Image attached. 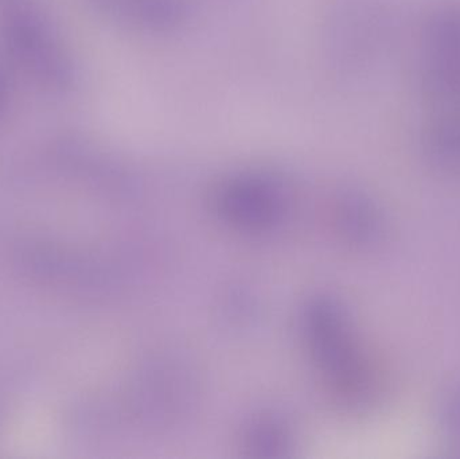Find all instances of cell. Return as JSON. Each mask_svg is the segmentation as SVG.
I'll list each match as a JSON object with an SVG mask.
<instances>
[{"instance_id": "cell-2", "label": "cell", "mask_w": 460, "mask_h": 459, "mask_svg": "<svg viewBox=\"0 0 460 459\" xmlns=\"http://www.w3.org/2000/svg\"><path fill=\"white\" fill-rule=\"evenodd\" d=\"M108 4L123 23L153 35L181 31L194 13L191 0H108Z\"/></svg>"}, {"instance_id": "cell-3", "label": "cell", "mask_w": 460, "mask_h": 459, "mask_svg": "<svg viewBox=\"0 0 460 459\" xmlns=\"http://www.w3.org/2000/svg\"><path fill=\"white\" fill-rule=\"evenodd\" d=\"M421 147L435 170L460 177V112L443 110L432 119L424 128Z\"/></svg>"}, {"instance_id": "cell-5", "label": "cell", "mask_w": 460, "mask_h": 459, "mask_svg": "<svg viewBox=\"0 0 460 459\" xmlns=\"http://www.w3.org/2000/svg\"><path fill=\"white\" fill-rule=\"evenodd\" d=\"M439 423L446 439L460 449V384L443 393L439 403Z\"/></svg>"}, {"instance_id": "cell-1", "label": "cell", "mask_w": 460, "mask_h": 459, "mask_svg": "<svg viewBox=\"0 0 460 459\" xmlns=\"http://www.w3.org/2000/svg\"><path fill=\"white\" fill-rule=\"evenodd\" d=\"M383 11L367 0L335 5L324 24V57L340 77H356L375 62L385 35Z\"/></svg>"}, {"instance_id": "cell-4", "label": "cell", "mask_w": 460, "mask_h": 459, "mask_svg": "<svg viewBox=\"0 0 460 459\" xmlns=\"http://www.w3.org/2000/svg\"><path fill=\"white\" fill-rule=\"evenodd\" d=\"M426 59L460 61V7L432 13L423 30Z\"/></svg>"}]
</instances>
